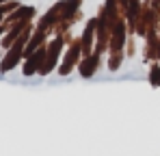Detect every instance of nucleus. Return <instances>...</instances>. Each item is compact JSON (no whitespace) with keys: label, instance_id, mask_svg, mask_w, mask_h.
<instances>
[{"label":"nucleus","instance_id":"1","mask_svg":"<svg viewBox=\"0 0 160 156\" xmlns=\"http://www.w3.org/2000/svg\"><path fill=\"white\" fill-rule=\"evenodd\" d=\"M95 63H98V56H91V61H84V63H82V76H91Z\"/></svg>","mask_w":160,"mask_h":156},{"label":"nucleus","instance_id":"2","mask_svg":"<svg viewBox=\"0 0 160 156\" xmlns=\"http://www.w3.org/2000/svg\"><path fill=\"white\" fill-rule=\"evenodd\" d=\"M91 35H93V22L84 28V54H89V44H91Z\"/></svg>","mask_w":160,"mask_h":156},{"label":"nucleus","instance_id":"3","mask_svg":"<svg viewBox=\"0 0 160 156\" xmlns=\"http://www.w3.org/2000/svg\"><path fill=\"white\" fill-rule=\"evenodd\" d=\"M152 85H154V87H158V85H160V67H158V65L152 67Z\"/></svg>","mask_w":160,"mask_h":156}]
</instances>
